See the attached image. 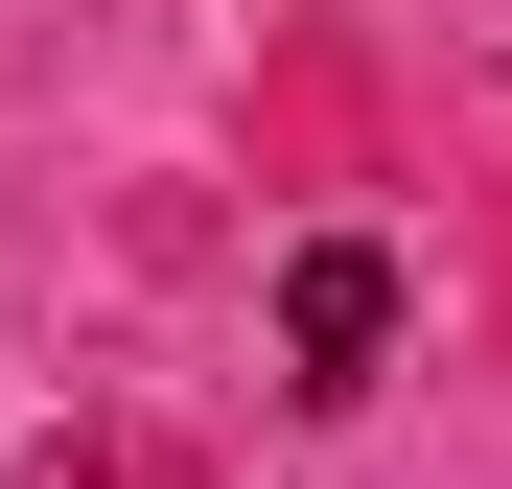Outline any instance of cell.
<instances>
[{
	"instance_id": "obj_1",
	"label": "cell",
	"mask_w": 512,
	"mask_h": 489,
	"mask_svg": "<svg viewBox=\"0 0 512 489\" xmlns=\"http://www.w3.org/2000/svg\"><path fill=\"white\" fill-rule=\"evenodd\" d=\"M373 350H396V257H373V233L280 257V373H303V396H373Z\"/></svg>"
}]
</instances>
